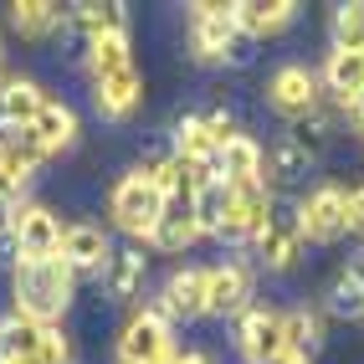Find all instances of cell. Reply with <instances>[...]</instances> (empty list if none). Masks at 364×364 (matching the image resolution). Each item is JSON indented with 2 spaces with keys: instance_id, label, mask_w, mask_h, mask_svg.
<instances>
[{
  "instance_id": "1",
  "label": "cell",
  "mask_w": 364,
  "mask_h": 364,
  "mask_svg": "<svg viewBox=\"0 0 364 364\" xmlns=\"http://www.w3.org/2000/svg\"><path fill=\"white\" fill-rule=\"evenodd\" d=\"M72 293H77V272L62 262V257H41V262H16L11 267V313L26 323L52 328Z\"/></svg>"
},
{
  "instance_id": "2",
  "label": "cell",
  "mask_w": 364,
  "mask_h": 364,
  "mask_svg": "<svg viewBox=\"0 0 364 364\" xmlns=\"http://www.w3.org/2000/svg\"><path fill=\"white\" fill-rule=\"evenodd\" d=\"M108 215H113V226L124 236H134V241L154 236L159 215H164V196H159V185L149 180V169H129V175L108 190Z\"/></svg>"
},
{
  "instance_id": "3",
  "label": "cell",
  "mask_w": 364,
  "mask_h": 364,
  "mask_svg": "<svg viewBox=\"0 0 364 364\" xmlns=\"http://www.w3.org/2000/svg\"><path fill=\"white\" fill-rule=\"evenodd\" d=\"M190 41H196L200 62H236V57H247V52H241L247 36L236 31V6H215V0L190 6Z\"/></svg>"
},
{
  "instance_id": "4",
  "label": "cell",
  "mask_w": 364,
  "mask_h": 364,
  "mask_svg": "<svg viewBox=\"0 0 364 364\" xmlns=\"http://www.w3.org/2000/svg\"><path fill=\"white\" fill-rule=\"evenodd\" d=\"M175 354V323L159 308H139L118 333V364H164Z\"/></svg>"
},
{
  "instance_id": "5",
  "label": "cell",
  "mask_w": 364,
  "mask_h": 364,
  "mask_svg": "<svg viewBox=\"0 0 364 364\" xmlns=\"http://www.w3.org/2000/svg\"><path fill=\"white\" fill-rule=\"evenodd\" d=\"M6 226L16 236V262H41L62 252V221L36 200H21L6 210Z\"/></svg>"
},
{
  "instance_id": "6",
  "label": "cell",
  "mask_w": 364,
  "mask_h": 364,
  "mask_svg": "<svg viewBox=\"0 0 364 364\" xmlns=\"http://www.w3.org/2000/svg\"><path fill=\"white\" fill-rule=\"evenodd\" d=\"M344 196L349 190H338V185H318V190H308V196L298 200V226H303V241H338L349 231V215H344Z\"/></svg>"
},
{
  "instance_id": "7",
  "label": "cell",
  "mask_w": 364,
  "mask_h": 364,
  "mask_svg": "<svg viewBox=\"0 0 364 364\" xmlns=\"http://www.w3.org/2000/svg\"><path fill=\"white\" fill-rule=\"evenodd\" d=\"M267 103L282 118H313L318 113V72L298 67V62L277 67L272 77H267Z\"/></svg>"
},
{
  "instance_id": "8",
  "label": "cell",
  "mask_w": 364,
  "mask_h": 364,
  "mask_svg": "<svg viewBox=\"0 0 364 364\" xmlns=\"http://www.w3.org/2000/svg\"><path fill=\"white\" fill-rule=\"evenodd\" d=\"M247 308H252V267L247 262L205 267V313H215V318H241Z\"/></svg>"
},
{
  "instance_id": "9",
  "label": "cell",
  "mask_w": 364,
  "mask_h": 364,
  "mask_svg": "<svg viewBox=\"0 0 364 364\" xmlns=\"http://www.w3.org/2000/svg\"><path fill=\"white\" fill-rule=\"evenodd\" d=\"M272 196H267V185H252V190H236L226 215H221V241H231V247H241V241H257L267 231V221H272Z\"/></svg>"
},
{
  "instance_id": "10",
  "label": "cell",
  "mask_w": 364,
  "mask_h": 364,
  "mask_svg": "<svg viewBox=\"0 0 364 364\" xmlns=\"http://www.w3.org/2000/svg\"><path fill=\"white\" fill-rule=\"evenodd\" d=\"M72 272H108V262H113V241L103 226H92V221H72L62 226V252H57Z\"/></svg>"
},
{
  "instance_id": "11",
  "label": "cell",
  "mask_w": 364,
  "mask_h": 364,
  "mask_svg": "<svg viewBox=\"0 0 364 364\" xmlns=\"http://www.w3.org/2000/svg\"><path fill=\"white\" fill-rule=\"evenodd\" d=\"M236 344H241V354H247V364H272L277 354H287L282 349V313L247 308L236 318Z\"/></svg>"
},
{
  "instance_id": "12",
  "label": "cell",
  "mask_w": 364,
  "mask_h": 364,
  "mask_svg": "<svg viewBox=\"0 0 364 364\" xmlns=\"http://www.w3.org/2000/svg\"><path fill=\"white\" fill-rule=\"evenodd\" d=\"M169 323H196L205 318V267H180V272H169L164 293L154 303Z\"/></svg>"
},
{
  "instance_id": "13",
  "label": "cell",
  "mask_w": 364,
  "mask_h": 364,
  "mask_svg": "<svg viewBox=\"0 0 364 364\" xmlns=\"http://www.w3.org/2000/svg\"><path fill=\"white\" fill-rule=\"evenodd\" d=\"M257 257H262V267H272V272H287V267L303 257V226H298L293 210H272L267 231L257 236Z\"/></svg>"
},
{
  "instance_id": "14",
  "label": "cell",
  "mask_w": 364,
  "mask_h": 364,
  "mask_svg": "<svg viewBox=\"0 0 364 364\" xmlns=\"http://www.w3.org/2000/svg\"><path fill=\"white\" fill-rule=\"evenodd\" d=\"M26 139L36 144L41 159H57V154H67L72 144H77V113H72L67 103H52V98H46V108L36 113V124L26 129Z\"/></svg>"
},
{
  "instance_id": "15",
  "label": "cell",
  "mask_w": 364,
  "mask_h": 364,
  "mask_svg": "<svg viewBox=\"0 0 364 364\" xmlns=\"http://www.w3.org/2000/svg\"><path fill=\"white\" fill-rule=\"evenodd\" d=\"M215 175H221L231 190H252L262 185V144L252 134H231L215 154Z\"/></svg>"
},
{
  "instance_id": "16",
  "label": "cell",
  "mask_w": 364,
  "mask_h": 364,
  "mask_svg": "<svg viewBox=\"0 0 364 364\" xmlns=\"http://www.w3.org/2000/svg\"><path fill=\"white\" fill-rule=\"evenodd\" d=\"M41 108H46L41 82H31V77H6V82H0V134L31 129Z\"/></svg>"
},
{
  "instance_id": "17",
  "label": "cell",
  "mask_w": 364,
  "mask_h": 364,
  "mask_svg": "<svg viewBox=\"0 0 364 364\" xmlns=\"http://www.w3.org/2000/svg\"><path fill=\"white\" fill-rule=\"evenodd\" d=\"M231 196H236V190H231L221 175H215V164H210V169H196V190H190V215H196L200 236H215V231H221V215H226Z\"/></svg>"
},
{
  "instance_id": "18",
  "label": "cell",
  "mask_w": 364,
  "mask_h": 364,
  "mask_svg": "<svg viewBox=\"0 0 364 364\" xmlns=\"http://www.w3.org/2000/svg\"><path fill=\"white\" fill-rule=\"evenodd\" d=\"M293 21H298L293 0H241V6H236V31L247 41H267V36L287 31Z\"/></svg>"
},
{
  "instance_id": "19",
  "label": "cell",
  "mask_w": 364,
  "mask_h": 364,
  "mask_svg": "<svg viewBox=\"0 0 364 364\" xmlns=\"http://www.w3.org/2000/svg\"><path fill=\"white\" fill-rule=\"evenodd\" d=\"M144 98V77H139V67H124V72H113V77L103 82H92V108H98L103 118H129Z\"/></svg>"
},
{
  "instance_id": "20",
  "label": "cell",
  "mask_w": 364,
  "mask_h": 364,
  "mask_svg": "<svg viewBox=\"0 0 364 364\" xmlns=\"http://www.w3.org/2000/svg\"><path fill=\"white\" fill-rule=\"evenodd\" d=\"M144 277H149V257H144V247H124L113 252L108 272H103V287L113 303H139L144 298Z\"/></svg>"
},
{
  "instance_id": "21",
  "label": "cell",
  "mask_w": 364,
  "mask_h": 364,
  "mask_svg": "<svg viewBox=\"0 0 364 364\" xmlns=\"http://www.w3.org/2000/svg\"><path fill=\"white\" fill-rule=\"evenodd\" d=\"M6 16H11V31L26 41H46L52 31L67 26V11L52 0H16V6H6Z\"/></svg>"
},
{
  "instance_id": "22",
  "label": "cell",
  "mask_w": 364,
  "mask_h": 364,
  "mask_svg": "<svg viewBox=\"0 0 364 364\" xmlns=\"http://www.w3.org/2000/svg\"><path fill=\"white\" fill-rule=\"evenodd\" d=\"M200 241V226H196V215H190V200H164V215H159V226L149 236V247L159 252H190Z\"/></svg>"
},
{
  "instance_id": "23",
  "label": "cell",
  "mask_w": 364,
  "mask_h": 364,
  "mask_svg": "<svg viewBox=\"0 0 364 364\" xmlns=\"http://www.w3.org/2000/svg\"><path fill=\"white\" fill-rule=\"evenodd\" d=\"M308 175V144L303 139H277L272 149H262V185L272 180V185H293Z\"/></svg>"
},
{
  "instance_id": "24",
  "label": "cell",
  "mask_w": 364,
  "mask_h": 364,
  "mask_svg": "<svg viewBox=\"0 0 364 364\" xmlns=\"http://www.w3.org/2000/svg\"><path fill=\"white\" fill-rule=\"evenodd\" d=\"M323 87H328L344 108H349V103L359 98V92H364V52H328Z\"/></svg>"
},
{
  "instance_id": "25",
  "label": "cell",
  "mask_w": 364,
  "mask_h": 364,
  "mask_svg": "<svg viewBox=\"0 0 364 364\" xmlns=\"http://www.w3.org/2000/svg\"><path fill=\"white\" fill-rule=\"evenodd\" d=\"M72 21H77V31L87 41L113 36V31H129V16H124L118 0H87V6H72Z\"/></svg>"
},
{
  "instance_id": "26",
  "label": "cell",
  "mask_w": 364,
  "mask_h": 364,
  "mask_svg": "<svg viewBox=\"0 0 364 364\" xmlns=\"http://www.w3.org/2000/svg\"><path fill=\"white\" fill-rule=\"evenodd\" d=\"M124 67H134L129 31H113V36L87 41V72H92V82H103V77H113V72H124Z\"/></svg>"
},
{
  "instance_id": "27",
  "label": "cell",
  "mask_w": 364,
  "mask_h": 364,
  "mask_svg": "<svg viewBox=\"0 0 364 364\" xmlns=\"http://www.w3.org/2000/svg\"><path fill=\"white\" fill-rule=\"evenodd\" d=\"M41 323H26V318H11L0 323V364H21V359H36L41 354Z\"/></svg>"
},
{
  "instance_id": "28",
  "label": "cell",
  "mask_w": 364,
  "mask_h": 364,
  "mask_svg": "<svg viewBox=\"0 0 364 364\" xmlns=\"http://www.w3.org/2000/svg\"><path fill=\"white\" fill-rule=\"evenodd\" d=\"M282 349H287V354H298V359H308L313 349H318V318H313L308 308L282 313Z\"/></svg>"
},
{
  "instance_id": "29",
  "label": "cell",
  "mask_w": 364,
  "mask_h": 364,
  "mask_svg": "<svg viewBox=\"0 0 364 364\" xmlns=\"http://www.w3.org/2000/svg\"><path fill=\"white\" fill-rule=\"evenodd\" d=\"M333 52H364V0L333 6Z\"/></svg>"
},
{
  "instance_id": "30",
  "label": "cell",
  "mask_w": 364,
  "mask_h": 364,
  "mask_svg": "<svg viewBox=\"0 0 364 364\" xmlns=\"http://www.w3.org/2000/svg\"><path fill=\"white\" fill-rule=\"evenodd\" d=\"M328 313H338V318H364V287H359L349 272L333 277V287H328Z\"/></svg>"
},
{
  "instance_id": "31",
  "label": "cell",
  "mask_w": 364,
  "mask_h": 364,
  "mask_svg": "<svg viewBox=\"0 0 364 364\" xmlns=\"http://www.w3.org/2000/svg\"><path fill=\"white\" fill-rule=\"evenodd\" d=\"M344 215H349V231H364V185H354L344 196Z\"/></svg>"
},
{
  "instance_id": "32",
  "label": "cell",
  "mask_w": 364,
  "mask_h": 364,
  "mask_svg": "<svg viewBox=\"0 0 364 364\" xmlns=\"http://www.w3.org/2000/svg\"><path fill=\"white\" fill-rule=\"evenodd\" d=\"M0 262H11V267H16V236H11L6 221H0Z\"/></svg>"
},
{
  "instance_id": "33",
  "label": "cell",
  "mask_w": 364,
  "mask_h": 364,
  "mask_svg": "<svg viewBox=\"0 0 364 364\" xmlns=\"http://www.w3.org/2000/svg\"><path fill=\"white\" fill-rule=\"evenodd\" d=\"M175 364H215L205 349H185V354H175Z\"/></svg>"
},
{
  "instance_id": "34",
  "label": "cell",
  "mask_w": 364,
  "mask_h": 364,
  "mask_svg": "<svg viewBox=\"0 0 364 364\" xmlns=\"http://www.w3.org/2000/svg\"><path fill=\"white\" fill-rule=\"evenodd\" d=\"M344 272H349V277H354V282H359V287H364V252H359V257H354V262H349V267H344Z\"/></svg>"
},
{
  "instance_id": "35",
  "label": "cell",
  "mask_w": 364,
  "mask_h": 364,
  "mask_svg": "<svg viewBox=\"0 0 364 364\" xmlns=\"http://www.w3.org/2000/svg\"><path fill=\"white\" fill-rule=\"evenodd\" d=\"M349 113H354V124H359V129H364V92H359V98H354V103H349Z\"/></svg>"
},
{
  "instance_id": "36",
  "label": "cell",
  "mask_w": 364,
  "mask_h": 364,
  "mask_svg": "<svg viewBox=\"0 0 364 364\" xmlns=\"http://www.w3.org/2000/svg\"><path fill=\"white\" fill-rule=\"evenodd\" d=\"M0 57H6V52H0Z\"/></svg>"
}]
</instances>
